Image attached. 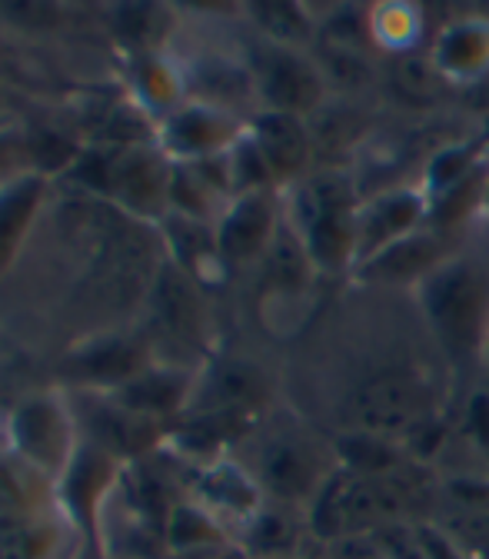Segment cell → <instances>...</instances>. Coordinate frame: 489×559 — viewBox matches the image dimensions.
<instances>
[{
    "label": "cell",
    "instance_id": "33",
    "mask_svg": "<svg viewBox=\"0 0 489 559\" xmlns=\"http://www.w3.org/2000/svg\"><path fill=\"white\" fill-rule=\"evenodd\" d=\"M479 370L489 377V330H486V340H482V349H479Z\"/></svg>",
    "mask_w": 489,
    "mask_h": 559
},
{
    "label": "cell",
    "instance_id": "29",
    "mask_svg": "<svg viewBox=\"0 0 489 559\" xmlns=\"http://www.w3.org/2000/svg\"><path fill=\"white\" fill-rule=\"evenodd\" d=\"M453 437H456L482 466H489V380H479V383H473V386L463 393Z\"/></svg>",
    "mask_w": 489,
    "mask_h": 559
},
{
    "label": "cell",
    "instance_id": "34",
    "mask_svg": "<svg viewBox=\"0 0 489 559\" xmlns=\"http://www.w3.org/2000/svg\"><path fill=\"white\" fill-rule=\"evenodd\" d=\"M110 559H136V556H130V552H127V556H114V552H110Z\"/></svg>",
    "mask_w": 489,
    "mask_h": 559
},
{
    "label": "cell",
    "instance_id": "20",
    "mask_svg": "<svg viewBox=\"0 0 489 559\" xmlns=\"http://www.w3.org/2000/svg\"><path fill=\"white\" fill-rule=\"evenodd\" d=\"M307 536L310 523L303 510L266 500V507L237 533V549L250 559H297L303 556Z\"/></svg>",
    "mask_w": 489,
    "mask_h": 559
},
{
    "label": "cell",
    "instance_id": "22",
    "mask_svg": "<svg viewBox=\"0 0 489 559\" xmlns=\"http://www.w3.org/2000/svg\"><path fill=\"white\" fill-rule=\"evenodd\" d=\"M160 543L177 559H190V556H203V552H214V549L237 546L234 533L203 503H196L190 493H183L177 500V507L170 510V516H167V523L160 530Z\"/></svg>",
    "mask_w": 489,
    "mask_h": 559
},
{
    "label": "cell",
    "instance_id": "1",
    "mask_svg": "<svg viewBox=\"0 0 489 559\" xmlns=\"http://www.w3.org/2000/svg\"><path fill=\"white\" fill-rule=\"evenodd\" d=\"M437 357L450 373L479 370V349L489 330V250L463 243L409 297Z\"/></svg>",
    "mask_w": 489,
    "mask_h": 559
},
{
    "label": "cell",
    "instance_id": "36",
    "mask_svg": "<svg viewBox=\"0 0 489 559\" xmlns=\"http://www.w3.org/2000/svg\"><path fill=\"white\" fill-rule=\"evenodd\" d=\"M0 440H4V430H0Z\"/></svg>",
    "mask_w": 489,
    "mask_h": 559
},
{
    "label": "cell",
    "instance_id": "7",
    "mask_svg": "<svg viewBox=\"0 0 489 559\" xmlns=\"http://www.w3.org/2000/svg\"><path fill=\"white\" fill-rule=\"evenodd\" d=\"M81 440L77 409L57 393H31L11 409L4 424V443L14 460L44 476L50 486L67 469Z\"/></svg>",
    "mask_w": 489,
    "mask_h": 559
},
{
    "label": "cell",
    "instance_id": "9",
    "mask_svg": "<svg viewBox=\"0 0 489 559\" xmlns=\"http://www.w3.org/2000/svg\"><path fill=\"white\" fill-rule=\"evenodd\" d=\"M463 243H469V240L424 227L419 234H413V237L386 247L383 253L370 257L367 263H360L346 284L354 290H363V294H383V297L406 294V297H413V290L424 284L437 266H443Z\"/></svg>",
    "mask_w": 489,
    "mask_h": 559
},
{
    "label": "cell",
    "instance_id": "21",
    "mask_svg": "<svg viewBox=\"0 0 489 559\" xmlns=\"http://www.w3.org/2000/svg\"><path fill=\"white\" fill-rule=\"evenodd\" d=\"M44 200H47L44 174H21L8 183H0V276L14 266L24 240L37 224Z\"/></svg>",
    "mask_w": 489,
    "mask_h": 559
},
{
    "label": "cell",
    "instance_id": "17",
    "mask_svg": "<svg viewBox=\"0 0 489 559\" xmlns=\"http://www.w3.org/2000/svg\"><path fill=\"white\" fill-rule=\"evenodd\" d=\"M427 60L446 87L473 91L489 81V14L469 11L446 21L433 34Z\"/></svg>",
    "mask_w": 489,
    "mask_h": 559
},
{
    "label": "cell",
    "instance_id": "2",
    "mask_svg": "<svg viewBox=\"0 0 489 559\" xmlns=\"http://www.w3.org/2000/svg\"><path fill=\"white\" fill-rule=\"evenodd\" d=\"M284 193V221L303 243L317 273L349 280L357 270V221L363 193L343 167H317Z\"/></svg>",
    "mask_w": 489,
    "mask_h": 559
},
{
    "label": "cell",
    "instance_id": "11",
    "mask_svg": "<svg viewBox=\"0 0 489 559\" xmlns=\"http://www.w3.org/2000/svg\"><path fill=\"white\" fill-rule=\"evenodd\" d=\"M284 230V193L279 190H253L237 193L220 221L214 224L217 253L227 273L257 270L270 253L273 240Z\"/></svg>",
    "mask_w": 489,
    "mask_h": 559
},
{
    "label": "cell",
    "instance_id": "19",
    "mask_svg": "<svg viewBox=\"0 0 489 559\" xmlns=\"http://www.w3.org/2000/svg\"><path fill=\"white\" fill-rule=\"evenodd\" d=\"M203 287L193 276H187L180 266H174L167 257L151 280V313L157 326L183 343H200L206 336V307H203Z\"/></svg>",
    "mask_w": 489,
    "mask_h": 559
},
{
    "label": "cell",
    "instance_id": "32",
    "mask_svg": "<svg viewBox=\"0 0 489 559\" xmlns=\"http://www.w3.org/2000/svg\"><path fill=\"white\" fill-rule=\"evenodd\" d=\"M479 224L489 227V170H486V190H482V210H479Z\"/></svg>",
    "mask_w": 489,
    "mask_h": 559
},
{
    "label": "cell",
    "instance_id": "14",
    "mask_svg": "<svg viewBox=\"0 0 489 559\" xmlns=\"http://www.w3.org/2000/svg\"><path fill=\"white\" fill-rule=\"evenodd\" d=\"M260 276V307L266 320H287L303 317L313 297L317 280H323L307 257L303 243L294 237V230L284 221V230L273 240L270 253L257 266Z\"/></svg>",
    "mask_w": 489,
    "mask_h": 559
},
{
    "label": "cell",
    "instance_id": "5",
    "mask_svg": "<svg viewBox=\"0 0 489 559\" xmlns=\"http://www.w3.org/2000/svg\"><path fill=\"white\" fill-rule=\"evenodd\" d=\"M243 63L250 70L257 110H276V114H297L313 120L330 104V81L313 50L279 47L253 37L247 44Z\"/></svg>",
    "mask_w": 489,
    "mask_h": 559
},
{
    "label": "cell",
    "instance_id": "24",
    "mask_svg": "<svg viewBox=\"0 0 489 559\" xmlns=\"http://www.w3.org/2000/svg\"><path fill=\"white\" fill-rule=\"evenodd\" d=\"M70 536L67 523L47 510L0 516V559H57Z\"/></svg>",
    "mask_w": 489,
    "mask_h": 559
},
{
    "label": "cell",
    "instance_id": "30",
    "mask_svg": "<svg viewBox=\"0 0 489 559\" xmlns=\"http://www.w3.org/2000/svg\"><path fill=\"white\" fill-rule=\"evenodd\" d=\"M413 536H416L419 559H466V556L460 552V546L453 543V536L443 533V530L433 526V523H419V526H413Z\"/></svg>",
    "mask_w": 489,
    "mask_h": 559
},
{
    "label": "cell",
    "instance_id": "13",
    "mask_svg": "<svg viewBox=\"0 0 489 559\" xmlns=\"http://www.w3.org/2000/svg\"><path fill=\"white\" fill-rule=\"evenodd\" d=\"M270 396H273L270 373L257 360L220 357L196 370V386L187 413H217V416L253 419L257 424Z\"/></svg>",
    "mask_w": 489,
    "mask_h": 559
},
{
    "label": "cell",
    "instance_id": "4",
    "mask_svg": "<svg viewBox=\"0 0 489 559\" xmlns=\"http://www.w3.org/2000/svg\"><path fill=\"white\" fill-rule=\"evenodd\" d=\"M127 463L107 453L104 447L81 440L67 469L53 479V513L77 536V546L107 552V507L123 486Z\"/></svg>",
    "mask_w": 489,
    "mask_h": 559
},
{
    "label": "cell",
    "instance_id": "18",
    "mask_svg": "<svg viewBox=\"0 0 489 559\" xmlns=\"http://www.w3.org/2000/svg\"><path fill=\"white\" fill-rule=\"evenodd\" d=\"M193 386H196V367L157 360L151 370H144L136 380H130L127 386L110 393L107 400H114L117 406L144 416V419H154L160 427H170L190 409Z\"/></svg>",
    "mask_w": 489,
    "mask_h": 559
},
{
    "label": "cell",
    "instance_id": "25",
    "mask_svg": "<svg viewBox=\"0 0 489 559\" xmlns=\"http://www.w3.org/2000/svg\"><path fill=\"white\" fill-rule=\"evenodd\" d=\"M133 87L140 97V110L154 120V127L190 100L187 70L164 53H140L133 60Z\"/></svg>",
    "mask_w": 489,
    "mask_h": 559
},
{
    "label": "cell",
    "instance_id": "16",
    "mask_svg": "<svg viewBox=\"0 0 489 559\" xmlns=\"http://www.w3.org/2000/svg\"><path fill=\"white\" fill-rule=\"evenodd\" d=\"M247 136L266 160L273 180L279 190L303 180L310 170H317V133L313 120L297 114H276V110H257L247 120Z\"/></svg>",
    "mask_w": 489,
    "mask_h": 559
},
{
    "label": "cell",
    "instance_id": "26",
    "mask_svg": "<svg viewBox=\"0 0 489 559\" xmlns=\"http://www.w3.org/2000/svg\"><path fill=\"white\" fill-rule=\"evenodd\" d=\"M370 44L386 57H409L427 37V8L409 0H380L370 4Z\"/></svg>",
    "mask_w": 489,
    "mask_h": 559
},
{
    "label": "cell",
    "instance_id": "31",
    "mask_svg": "<svg viewBox=\"0 0 489 559\" xmlns=\"http://www.w3.org/2000/svg\"><path fill=\"white\" fill-rule=\"evenodd\" d=\"M67 559H110V552H97V549L77 546V552H74V556H67Z\"/></svg>",
    "mask_w": 489,
    "mask_h": 559
},
{
    "label": "cell",
    "instance_id": "23",
    "mask_svg": "<svg viewBox=\"0 0 489 559\" xmlns=\"http://www.w3.org/2000/svg\"><path fill=\"white\" fill-rule=\"evenodd\" d=\"M240 14L250 21L253 34L266 44L279 47H297V50H313L320 21L313 4H297V0H253L243 4Z\"/></svg>",
    "mask_w": 489,
    "mask_h": 559
},
{
    "label": "cell",
    "instance_id": "15",
    "mask_svg": "<svg viewBox=\"0 0 489 559\" xmlns=\"http://www.w3.org/2000/svg\"><path fill=\"white\" fill-rule=\"evenodd\" d=\"M187 493L196 503H203L234 533V543H237V533L266 507V493H263L260 479L253 476V469L247 463H240L234 456L190 469Z\"/></svg>",
    "mask_w": 489,
    "mask_h": 559
},
{
    "label": "cell",
    "instance_id": "8",
    "mask_svg": "<svg viewBox=\"0 0 489 559\" xmlns=\"http://www.w3.org/2000/svg\"><path fill=\"white\" fill-rule=\"evenodd\" d=\"M157 360L160 357L154 343H147L144 336L97 333L67 349L60 360V377L87 396H110L144 370H151Z\"/></svg>",
    "mask_w": 489,
    "mask_h": 559
},
{
    "label": "cell",
    "instance_id": "3",
    "mask_svg": "<svg viewBox=\"0 0 489 559\" xmlns=\"http://www.w3.org/2000/svg\"><path fill=\"white\" fill-rule=\"evenodd\" d=\"M247 466L260 479L266 500L307 513L339 463L333 440L320 437L313 427L279 424L260 437L253 463Z\"/></svg>",
    "mask_w": 489,
    "mask_h": 559
},
{
    "label": "cell",
    "instance_id": "28",
    "mask_svg": "<svg viewBox=\"0 0 489 559\" xmlns=\"http://www.w3.org/2000/svg\"><path fill=\"white\" fill-rule=\"evenodd\" d=\"M114 31L117 37L133 47V53H160L164 34L170 31L167 8L160 4H120L114 8Z\"/></svg>",
    "mask_w": 489,
    "mask_h": 559
},
{
    "label": "cell",
    "instance_id": "6",
    "mask_svg": "<svg viewBox=\"0 0 489 559\" xmlns=\"http://www.w3.org/2000/svg\"><path fill=\"white\" fill-rule=\"evenodd\" d=\"M170 177L174 164L154 140H147V144H120L117 151L100 154L91 164L87 180L123 214L160 227L170 214Z\"/></svg>",
    "mask_w": 489,
    "mask_h": 559
},
{
    "label": "cell",
    "instance_id": "35",
    "mask_svg": "<svg viewBox=\"0 0 489 559\" xmlns=\"http://www.w3.org/2000/svg\"><path fill=\"white\" fill-rule=\"evenodd\" d=\"M297 559H317V556H307V552H303V556H297Z\"/></svg>",
    "mask_w": 489,
    "mask_h": 559
},
{
    "label": "cell",
    "instance_id": "12",
    "mask_svg": "<svg viewBox=\"0 0 489 559\" xmlns=\"http://www.w3.org/2000/svg\"><path fill=\"white\" fill-rule=\"evenodd\" d=\"M430 227V197L419 180H399L363 197L357 221V266Z\"/></svg>",
    "mask_w": 489,
    "mask_h": 559
},
{
    "label": "cell",
    "instance_id": "10",
    "mask_svg": "<svg viewBox=\"0 0 489 559\" xmlns=\"http://www.w3.org/2000/svg\"><path fill=\"white\" fill-rule=\"evenodd\" d=\"M247 133V117L206 100H187L154 130V144L170 164H200L230 154Z\"/></svg>",
    "mask_w": 489,
    "mask_h": 559
},
{
    "label": "cell",
    "instance_id": "27",
    "mask_svg": "<svg viewBox=\"0 0 489 559\" xmlns=\"http://www.w3.org/2000/svg\"><path fill=\"white\" fill-rule=\"evenodd\" d=\"M489 160V130H476L469 136L450 140V144L437 147L419 170V183H424L427 197L433 200L437 193L450 190L453 183L466 180L473 170H479Z\"/></svg>",
    "mask_w": 489,
    "mask_h": 559
}]
</instances>
